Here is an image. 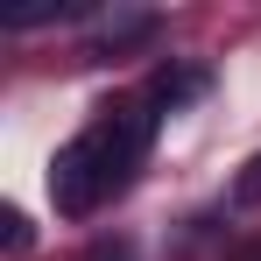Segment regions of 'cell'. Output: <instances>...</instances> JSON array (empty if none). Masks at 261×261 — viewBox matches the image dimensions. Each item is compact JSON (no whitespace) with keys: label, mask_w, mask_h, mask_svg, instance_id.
<instances>
[{"label":"cell","mask_w":261,"mask_h":261,"mask_svg":"<svg viewBox=\"0 0 261 261\" xmlns=\"http://www.w3.org/2000/svg\"><path fill=\"white\" fill-rule=\"evenodd\" d=\"M148 127H155V113H113V120H99L85 127L78 141H64L57 148V163H49V198H57V212L64 219H85L106 191H120L141 163V148H148Z\"/></svg>","instance_id":"obj_1"},{"label":"cell","mask_w":261,"mask_h":261,"mask_svg":"<svg viewBox=\"0 0 261 261\" xmlns=\"http://www.w3.org/2000/svg\"><path fill=\"white\" fill-rule=\"evenodd\" d=\"M134 36H148V14H106L99 21V43H134Z\"/></svg>","instance_id":"obj_2"},{"label":"cell","mask_w":261,"mask_h":261,"mask_svg":"<svg viewBox=\"0 0 261 261\" xmlns=\"http://www.w3.org/2000/svg\"><path fill=\"white\" fill-rule=\"evenodd\" d=\"M233 198H240V205H261V155L247 163V170H240V184H233Z\"/></svg>","instance_id":"obj_3"}]
</instances>
